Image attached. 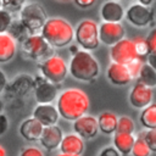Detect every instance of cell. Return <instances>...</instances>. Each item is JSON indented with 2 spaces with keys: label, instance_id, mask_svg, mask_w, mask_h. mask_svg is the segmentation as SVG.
Masks as SVG:
<instances>
[{
  "label": "cell",
  "instance_id": "cell-23",
  "mask_svg": "<svg viewBox=\"0 0 156 156\" xmlns=\"http://www.w3.org/2000/svg\"><path fill=\"white\" fill-rule=\"evenodd\" d=\"M34 80L30 78V76H27V74H22V76H18L12 85H11V91L15 93V95L17 96H23L26 95L33 87H34Z\"/></svg>",
  "mask_w": 156,
  "mask_h": 156
},
{
  "label": "cell",
  "instance_id": "cell-44",
  "mask_svg": "<svg viewBox=\"0 0 156 156\" xmlns=\"http://www.w3.org/2000/svg\"><path fill=\"white\" fill-rule=\"evenodd\" d=\"M0 9H1V0H0Z\"/></svg>",
  "mask_w": 156,
  "mask_h": 156
},
{
  "label": "cell",
  "instance_id": "cell-36",
  "mask_svg": "<svg viewBox=\"0 0 156 156\" xmlns=\"http://www.w3.org/2000/svg\"><path fill=\"white\" fill-rule=\"evenodd\" d=\"M7 129H9V119L4 113H1L0 115V136L4 135L7 132Z\"/></svg>",
  "mask_w": 156,
  "mask_h": 156
},
{
  "label": "cell",
  "instance_id": "cell-12",
  "mask_svg": "<svg viewBox=\"0 0 156 156\" xmlns=\"http://www.w3.org/2000/svg\"><path fill=\"white\" fill-rule=\"evenodd\" d=\"M73 129H74V134H77L80 139L83 140L93 139L94 136L98 135L99 132L98 121L94 116L84 115L73 122Z\"/></svg>",
  "mask_w": 156,
  "mask_h": 156
},
{
  "label": "cell",
  "instance_id": "cell-1",
  "mask_svg": "<svg viewBox=\"0 0 156 156\" xmlns=\"http://www.w3.org/2000/svg\"><path fill=\"white\" fill-rule=\"evenodd\" d=\"M90 106L88 95L77 88H69L63 90L57 99V105L55 106L58 116L66 121H76L82 116L87 115Z\"/></svg>",
  "mask_w": 156,
  "mask_h": 156
},
{
  "label": "cell",
  "instance_id": "cell-37",
  "mask_svg": "<svg viewBox=\"0 0 156 156\" xmlns=\"http://www.w3.org/2000/svg\"><path fill=\"white\" fill-rule=\"evenodd\" d=\"M99 156H121V155H119V152L113 146H107V147L101 150Z\"/></svg>",
  "mask_w": 156,
  "mask_h": 156
},
{
  "label": "cell",
  "instance_id": "cell-4",
  "mask_svg": "<svg viewBox=\"0 0 156 156\" xmlns=\"http://www.w3.org/2000/svg\"><path fill=\"white\" fill-rule=\"evenodd\" d=\"M46 20V12L39 2H26L20 11V22L24 26L29 35L38 34Z\"/></svg>",
  "mask_w": 156,
  "mask_h": 156
},
{
  "label": "cell",
  "instance_id": "cell-16",
  "mask_svg": "<svg viewBox=\"0 0 156 156\" xmlns=\"http://www.w3.org/2000/svg\"><path fill=\"white\" fill-rule=\"evenodd\" d=\"M100 15L104 22L121 23L124 17V9L117 1H105L100 9Z\"/></svg>",
  "mask_w": 156,
  "mask_h": 156
},
{
  "label": "cell",
  "instance_id": "cell-19",
  "mask_svg": "<svg viewBox=\"0 0 156 156\" xmlns=\"http://www.w3.org/2000/svg\"><path fill=\"white\" fill-rule=\"evenodd\" d=\"M43 128L44 127L38 121H35L33 117L27 118L20 126V134L27 141H38L41 135Z\"/></svg>",
  "mask_w": 156,
  "mask_h": 156
},
{
  "label": "cell",
  "instance_id": "cell-13",
  "mask_svg": "<svg viewBox=\"0 0 156 156\" xmlns=\"http://www.w3.org/2000/svg\"><path fill=\"white\" fill-rule=\"evenodd\" d=\"M62 138H63V133L58 126H49L43 128L39 141L44 149L52 151L60 146Z\"/></svg>",
  "mask_w": 156,
  "mask_h": 156
},
{
  "label": "cell",
  "instance_id": "cell-25",
  "mask_svg": "<svg viewBox=\"0 0 156 156\" xmlns=\"http://www.w3.org/2000/svg\"><path fill=\"white\" fill-rule=\"evenodd\" d=\"M136 82L141 83L143 85L147 87V88H154L156 85V71L155 68L150 67L146 62L143 65L141 69H140V73L138 76V79Z\"/></svg>",
  "mask_w": 156,
  "mask_h": 156
},
{
  "label": "cell",
  "instance_id": "cell-26",
  "mask_svg": "<svg viewBox=\"0 0 156 156\" xmlns=\"http://www.w3.org/2000/svg\"><path fill=\"white\" fill-rule=\"evenodd\" d=\"M7 34L16 41V40H24L26 38H28L29 37V34H28V32H27V29L24 28V26L20 22V20L18 21H12L11 22V24H10V27H9V29H7Z\"/></svg>",
  "mask_w": 156,
  "mask_h": 156
},
{
  "label": "cell",
  "instance_id": "cell-32",
  "mask_svg": "<svg viewBox=\"0 0 156 156\" xmlns=\"http://www.w3.org/2000/svg\"><path fill=\"white\" fill-rule=\"evenodd\" d=\"M145 63V60L144 58H140V57H136L135 60H133L130 63L127 65V69L129 72V76L130 78H136L138 79V76L140 73V69L143 67V65Z\"/></svg>",
  "mask_w": 156,
  "mask_h": 156
},
{
  "label": "cell",
  "instance_id": "cell-33",
  "mask_svg": "<svg viewBox=\"0 0 156 156\" xmlns=\"http://www.w3.org/2000/svg\"><path fill=\"white\" fill-rule=\"evenodd\" d=\"M12 22V16L7 11L0 9V34H4L7 32L10 24Z\"/></svg>",
  "mask_w": 156,
  "mask_h": 156
},
{
  "label": "cell",
  "instance_id": "cell-27",
  "mask_svg": "<svg viewBox=\"0 0 156 156\" xmlns=\"http://www.w3.org/2000/svg\"><path fill=\"white\" fill-rule=\"evenodd\" d=\"M134 129H135V124H134V121L130 117L121 116L119 118H117V126H116V132L115 133L133 134Z\"/></svg>",
  "mask_w": 156,
  "mask_h": 156
},
{
  "label": "cell",
  "instance_id": "cell-34",
  "mask_svg": "<svg viewBox=\"0 0 156 156\" xmlns=\"http://www.w3.org/2000/svg\"><path fill=\"white\" fill-rule=\"evenodd\" d=\"M145 43L147 46L149 55H156V29L155 28L151 29V32L145 39Z\"/></svg>",
  "mask_w": 156,
  "mask_h": 156
},
{
  "label": "cell",
  "instance_id": "cell-9",
  "mask_svg": "<svg viewBox=\"0 0 156 156\" xmlns=\"http://www.w3.org/2000/svg\"><path fill=\"white\" fill-rule=\"evenodd\" d=\"M99 41L107 45V46H113L122 39H124V27L121 23H107L102 22L99 28Z\"/></svg>",
  "mask_w": 156,
  "mask_h": 156
},
{
  "label": "cell",
  "instance_id": "cell-10",
  "mask_svg": "<svg viewBox=\"0 0 156 156\" xmlns=\"http://www.w3.org/2000/svg\"><path fill=\"white\" fill-rule=\"evenodd\" d=\"M124 16L127 17V21L130 24L138 28L149 26L150 22L154 20V12L150 10V7L141 6L138 2L132 4L127 9V12H124Z\"/></svg>",
  "mask_w": 156,
  "mask_h": 156
},
{
  "label": "cell",
  "instance_id": "cell-11",
  "mask_svg": "<svg viewBox=\"0 0 156 156\" xmlns=\"http://www.w3.org/2000/svg\"><path fill=\"white\" fill-rule=\"evenodd\" d=\"M154 91L151 88L136 82L129 91V102L134 108H145L152 104Z\"/></svg>",
  "mask_w": 156,
  "mask_h": 156
},
{
  "label": "cell",
  "instance_id": "cell-29",
  "mask_svg": "<svg viewBox=\"0 0 156 156\" xmlns=\"http://www.w3.org/2000/svg\"><path fill=\"white\" fill-rule=\"evenodd\" d=\"M139 138L144 140V143L147 145L151 152L156 151V129H149V130L141 132L139 134Z\"/></svg>",
  "mask_w": 156,
  "mask_h": 156
},
{
  "label": "cell",
  "instance_id": "cell-41",
  "mask_svg": "<svg viewBox=\"0 0 156 156\" xmlns=\"http://www.w3.org/2000/svg\"><path fill=\"white\" fill-rule=\"evenodd\" d=\"M0 156H6V150L0 145Z\"/></svg>",
  "mask_w": 156,
  "mask_h": 156
},
{
  "label": "cell",
  "instance_id": "cell-39",
  "mask_svg": "<svg viewBox=\"0 0 156 156\" xmlns=\"http://www.w3.org/2000/svg\"><path fill=\"white\" fill-rule=\"evenodd\" d=\"M6 85H7V79H6V76L5 73L0 69V94L6 89Z\"/></svg>",
  "mask_w": 156,
  "mask_h": 156
},
{
  "label": "cell",
  "instance_id": "cell-22",
  "mask_svg": "<svg viewBox=\"0 0 156 156\" xmlns=\"http://www.w3.org/2000/svg\"><path fill=\"white\" fill-rule=\"evenodd\" d=\"M134 140H135V138H134L133 134L115 133V135H113V147L119 152L121 156H127L132 151Z\"/></svg>",
  "mask_w": 156,
  "mask_h": 156
},
{
  "label": "cell",
  "instance_id": "cell-2",
  "mask_svg": "<svg viewBox=\"0 0 156 156\" xmlns=\"http://www.w3.org/2000/svg\"><path fill=\"white\" fill-rule=\"evenodd\" d=\"M40 35L51 48H65L74 39V28L72 24L61 17L48 18L44 23Z\"/></svg>",
  "mask_w": 156,
  "mask_h": 156
},
{
  "label": "cell",
  "instance_id": "cell-38",
  "mask_svg": "<svg viewBox=\"0 0 156 156\" xmlns=\"http://www.w3.org/2000/svg\"><path fill=\"white\" fill-rule=\"evenodd\" d=\"M95 4V1L94 0H76L74 1V5H77L78 7H80V9H88V7H90V6H93Z\"/></svg>",
  "mask_w": 156,
  "mask_h": 156
},
{
  "label": "cell",
  "instance_id": "cell-6",
  "mask_svg": "<svg viewBox=\"0 0 156 156\" xmlns=\"http://www.w3.org/2000/svg\"><path fill=\"white\" fill-rule=\"evenodd\" d=\"M39 69L44 77V80L51 84H60L65 80L68 73V66L66 61L57 55H51L40 62Z\"/></svg>",
  "mask_w": 156,
  "mask_h": 156
},
{
  "label": "cell",
  "instance_id": "cell-8",
  "mask_svg": "<svg viewBox=\"0 0 156 156\" xmlns=\"http://www.w3.org/2000/svg\"><path fill=\"white\" fill-rule=\"evenodd\" d=\"M110 57L113 63H118V65H123V66H127L128 63H130L133 60H135L138 57L133 40L124 38L121 41H118L117 44H115L113 46H111Z\"/></svg>",
  "mask_w": 156,
  "mask_h": 156
},
{
  "label": "cell",
  "instance_id": "cell-3",
  "mask_svg": "<svg viewBox=\"0 0 156 156\" xmlns=\"http://www.w3.org/2000/svg\"><path fill=\"white\" fill-rule=\"evenodd\" d=\"M68 72L74 79L91 82L100 74V63L89 51L78 50L69 61Z\"/></svg>",
  "mask_w": 156,
  "mask_h": 156
},
{
  "label": "cell",
  "instance_id": "cell-21",
  "mask_svg": "<svg viewBox=\"0 0 156 156\" xmlns=\"http://www.w3.org/2000/svg\"><path fill=\"white\" fill-rule=\"evenodd\" d=\"M98 121V127L99 130L105 134V135H111L116 132V126H117V116L113 112L105 111L99 115L96 118Z\"/></svg>",
  "mask_w": 156,
  "mask_h": 156
},
{
  "label": "cell",
  "instance_id": "cell-5",
  "mask_svg": "<svg viewBox=\"0 0 156 156\" xmlns=\"http://www.w3.org/2000/svg\"><path fill=\"white\" fill-rule=\"evenodd\" d=\"M98 28V23L89 18H85L77 24L74 29V39L77 44L83 48L84 51L90 52L91 50H95L99 46L100 41Z\"/></svg>",
  "mask_w": 156,
  "mask_h": 156
},
{
  "label": "cell",
  "instance_id": "cell-15",
  "mask_svg": "<svg viewBox=\"0 0 156 156\" xmlns=\"http://www.w3.org/2000/svg\"><path fill=\"white\" fill-rule=\"evenodd\" d=\"M60 151L63 155H72V156H80L84 151V140L80 139L77 134L69 133L63 135L60 143Z\"/></svg>",
  "mask_w": 156,
  "mask_h": 156
},
{
  "label": "cell",
  "instance_id": "cell-20",
  "mask_svg": "<svg viewBox=\"0 0 156 156\" xmlns=\"http://www.w3.org/2000/svg\"><path fill=\"white\" fill-rule=\"evenodd\" d=\"M16 41L7 34H0V63H6L16 55Z\"/></svg>",
  "mask_w": 156,
  "mask_h": 156
},
{
  "label": "cell",
  "instance_id": "cell-30",
  "mask_svg": "<svg viewBox=\"0 0 156 156\" xmlns=\"http://www.w3.org/2000/svg\"><path fill=\"white\" fill-rule=\"evenodd\" d=\"M133 44H134V48H135L136 56L140 57V58L146 60V57L149 55V51H147V46H146L145 39L141 38V37H135L133 39Z\"/></svg>",
  "mask_w": 156,
  "mask_h": 156
},
{
  "label": "cell",
  "instance_id": "cell-18",
  "mask_svg": "<svg viewBox=\"0 0 156 156\" xmlns=\"http://www.w3.org/2000/svg\"><path fill=\"white\" fill-rule=\"evenodd\" d=\"M34 87V96L38 105H50L52 101H55L57 96V87L55 84L43 80Z\"/></svg>",
  "mask_w": 156,
  "mask_h": 156
},
{
  "label": "cell",
  "instance_id": "cell-40",
  "mask_svg": "<svg viewBox=\"0 0 156 156\" xmlns=\"http://www.w3.org/2000/svg\"><path fill=\"white\" fill-rule=\"evenodd\" d=\"M152 0H139L138 4H140L141 6H145V7H149L150 5H152Z\"/></svg>",
  "mask_w": 156,
  "mask_h": 156
},
{
  "label": "cell",
  "instance_id": "cell-14",
  "mask_svg": "<svg viewBox=\"0 0 156 156\" xmlns=\"http://www.w3.org/2000/svg\"><path fill=\"white\" fill-rule=\"evenodd\" d=\"M58 112L55 106L50 105H37L33 110V118L38 121L43 127L56 126L58 121Z\"/></svg>",
  "mask_w": 156,
  "mask_h": 156
},
{
  "label": "cell",
  "instance_id": "cell-43",
  "mask_svg": "<svg viewBox=\"0 0 156 156\" xmlns=\"http://www.w3.org/2000/svg\"><path fill=\"white\" fill-rule=\"evenodd\" d=\"M56 156H72V155H63V154H60V155H56Z\"/></svg>",
  "mask_w": 156,
  "mask_h": 156
},
{
  "label": "cell",
  "instance_id": "cell-31",
  "mask_svg": "<svg viewBox=\"0 0 156 156\" xmlns=\"http://www.w3.org/2000/svg\"><path fill=\"white\" fill-rule=\"evenodd\" d=\"M26 2L22 0H2L1 1V9L7 11L9 13L11 12H17L21 11V9L23 7Z\"/></svg>",
  "mask_w": 156,
  "mask_h": 156
},
{
  "label": "cell",
  "instance_id": "cell-17",
  "mask_svg": "<svg viewBox=\"0 0 156 156\" xmlns=\"http://www.w3.org/2000/svg\"><path fill=\"white\" fill-rule=\"evenodd\" d=\"M106 76H107L108 82L116 87H124L132 82L127 66L113 63V62L107 67Z\"/></svg>",
  "mask_w": 156,
  "mask_h": 156
},
{
  "label": "cell",
  "instance_id": "cell-35",
  "mask_svg": "<svg viewBox=\"0 0 156 156\" xmlns=\"http://www.w3.org/2000/svg\"><path fill=\"white\" fill-rule=\"evenodd\" d=\"M20 156H44V152L35 146H28L26 149L22 150V152L20 154Z\"/></svg>",
  "mask_w": 156,
  "mask_h": 156
},
{
  "label": "cell",
  "instance_id": "cell-7",
  "mask_svg": "<svg viewBox=\"0 0 156 156\" xmlns=\"http://www.w3.org/2000/svg\"><path fill=\"white\" fill-rule=\"evenodd\" d=\"M22 49L24 54L35 61H44L49 56H51V46L44 40L40 34L29 35L22 41Z\"/></svg>",
  "mask_w": 156,
  "mask_h": 156
},
{
  "label": "cell",
  "instance_id": "cell-42",
  "mask_svg": "<svg viewBox=\"0 0 156 156\" xmlns=\"http://www.w3.org/2000/svg\"><path fill=\"white\" fill-rule=\"evenodd\" d=\"M2 110H4V102L0 100V115L2 113Z\"/></svg>",
  "mask_w": 156,
  "mask_h": 156
},
{
  "label": "cell",
  "instance_id": "cell-28",
  "mask_svg": "<svg viewBox=\"0 0 156 156\" xmlns=\"http://www.w3.org/2000/svg\"><path fill=\"white\" fill-rule=\"evenodd\" d=\"M130 154L133 156H150L151 155V151L149 150V147L144 143V140L138 136L134 140V144H133V147H132Z\"/></svg>",
  "mask_w": 156,
  "mask_h": 156
},
{
  "label": "cell",
  "instance_id": "cell-24",
  "mask_svg": "<svg viewBox=\"0 0 156 156\" xmlns=\"http://www.w3.org/2000/svg\"><path fill=\"white\" fill-rule=\"evenodd\" d=\"M140 123L146 130L156 129V104H150L140 113Z\"/></svg>",
  "mask_w": 156,
  "mask_h": 156
}]
</instances>
